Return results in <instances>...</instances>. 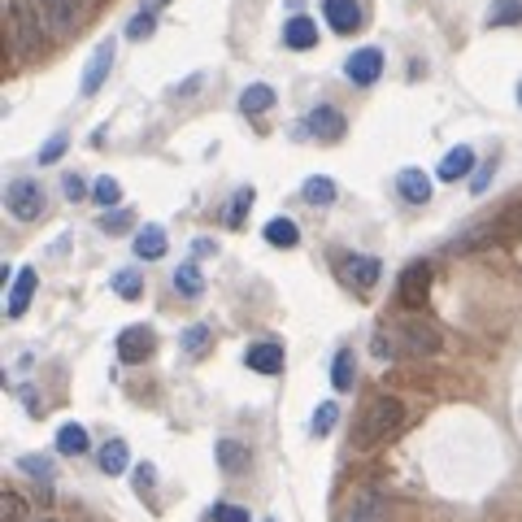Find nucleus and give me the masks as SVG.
I'll return each mask as SVG.
<instances>
[{"label": "nucleus", "instance_id": "6ab92c4d", "mask_svg": "<svg viewBox=\"0 0 522 522\" xmlns=\"http://www.w3.org/2000/svg\"><path fill=\"white\" fill-rule=\"evenodd\" d=\"M266 244H274V249H297L300 244V231L292 218H270L266 223Z\"/></svg>", "mask_w": 522, "mask_h": 522}, {"label": "nucleus", "instance_id": "6e6552de", "mask_svg": "<svg viewBox=\"0 0 522 522\" xmlns=\"http://www.w3.org/2000/svg\"><path fill=\"white\" fill-rule=\"evenodd\" d=\"M35 288H40V274L31 270V266H18L14 283H9V300H5V314H9V318H23L26 305H31V297H35Z\"/></svg>", "mask_w": 522, "mask_h": 522}, {"label": "nucleus", "instance_id": "cd10ccee", "mask_svg": "<svg viewBox=\"0 0 522 522\" xmlns=\"http://www.w3.org/2000/svg\"><path fill=\"white\" fill-rule=\"evenodd\" d=\"M174 288H179L183 297H200V292H205V274H200V266H192V261L179 266V270H174Z\"/></svg>", "mask_w": 522, "mask_h": 522}, {"label": "nucleus", "instance_id": "f03ea898", "mask_svg": "<svg viewBox=\"0 0 522 522\" xmlns=\"http://www.w3.org/2000/svg\"><path fill=\"white\" fill-rule=\"evenodd\" d=\"M9 35H14L18 57H26V61L49 49L44 26H40V9H35L31 0H9Z\"/></svg>", "mask_w": 522, "mask_h": 522}, {"label": "nucleus", "instance_id": "2f4dec72", "mask_svg": "<svg viewBox=\"0 0 522 522\" xmlns=\"http://www.w3.org/2000/svg\"><path fill=\"white\" fill-rule=\"evenodd\" d=\"M152 31H157V18H152V9H140V14L126 23V40H149Z\"/></svg>", "mask_w": 522, "mask_h": 522}, {"label": "nucleus", "instance_id": "412c9836", "mask_svg": "<svg viewBox=\"0 0 522 522\" xmlns=\"http://www.w3.org/2000/svg\"><path fill=\"white\" fill-rule=\"evenodd\" d=\"M92 448V440H87V431L78 423H66L61 431H57V453H66V457H78V453H87Z\"/></svg>", "mask_w": 522, "mask_h": 522}, {"label": "nucleus", "instance_id": "4c0bfd02", "mask_svg": "<svg viewBox=\"0 0 522 522\" xmlns=\"http://www.w3.org/2000/svg\"><path fill=\"white\" fill-rule=\"evenodd\" d=\"M18 466H23L26 474H35V479H52V466L44 462V457H23Z\"/></svg>", "mask_w": 522, "mask_h": 522}, {"label": "nucleus", "instance_id": "0eeeda50", "mask_svg": "<svg viewBox=\"0 0 522 522\" xmlns=\"http://www.w3.org/2000/svg\"><path fill=\"white\" fill-rule=\"evenodd\" d=\"M426 292H431V266H426V261H414L409 270L400 274V305H409V309H423V305H426Z\"/></svg>", "mask_w": 522, "mask_h": 522}, {"label": "nucleus", "instance_id": "ea45409f", "mask_svg": "<svg viewBox=\"0 0 522 522\" xmlns=\"http://www.w3.org/2000/svg\"><path fill=\"white\" fill-rule=\"evenodd\" d=\"M61 192H66L70 200H83L87 188H83V179H78V174H66V179H61Z\"/></svg>", "mask_w": 522, "mask_h": 522}, {"label": "nucleus", "instance_id": "393cba45", "mask_svg": "<svg viewBox=\"0 0 522 522\" xmlns=\"http://www.w3.org/2000/svg\"><path fill=\"white\" fill-rule=\"evenodd\" d=\"M488 26H522V0H492Z\"/></svg>", "mask_w": 522, "mask_h": 522}, {"label": "nucleus", "instance_id": "72a5a7b5", "mask_svg": "<svg viewBox=\"0 0 522 522\" xmlns=\"http://www.w3.org/2000/svg\"><path fill=\"white\" fill-rule=\"evenodd\" d=\"M252 209V188H244V192H235V200H231V214H226V223L240 226L244 223V214Z\"/></svg>", "mask_w": 522, "mask_h": 522}, {"label": "nucleus", "instance_id": "39448f33", "mask_svg": "<svg viewBox=\"0 0 522 522\" xmlns=\"http://www.w3.org/2000/svg\"><path fill=\"white\" fill-rule=\"evenodd\" d=\"M152 348H157V335H152L149 326H126L123 335H118V357H123L126 366H140V362H149Z\"/></svg>", "mask_w": 522, "mask_h": 522}, {"label": "nucleus", "instance_id": "e433bc0d", "mask_svg": "<svg viewBox=\"0 0 522 522\" xmlns=\"http://www.w3.org/2000/svg\"><path fill=\"white\" fill-rule=\"evenodd\" d=\"M214 522H252V518H249V509H240V505H218Z\"/></svg>", "mask_w": 522, "mask_h": 522}, {"label": "nucleus", "instance_id": "a211bd4d", "mask_svg": "<svg viewBox=\"0 0 522 522\" xmlns=\"http://www.w3.org/2000/svg\"><path fill=\"white\" fill-rule=\"evenodd\" d=\"M166 231L161 226H144L140 235H135V257H144V261H157V257H166Z\"/></svg>", "mask_w": 522, "mask_h": 522}, {"label": "nucleus", "instance_id": "58836bf2", "mask_svg": "<svg viewBox=\"0 0 522 522\" xmlns=\"http://www.w3.org/2000/svg\"><path fill=\"white\" fill-rule=\"evenodd\" d=\"M152 483H157V471H152L149 462L135 466V492H152Z\"/></svg>", "mask_w": 522, "mask_h": 522}, {"label": "nucleus", "instance_id": "ddd939ff", "mask_svg": "<svg viewBox=\"0 0 522 522\" xmlns=\"http://www.w3.org/2000/svg\"><path fill=\"white\" fill-rule=\"evenodd\" d=\"M309 131L323 135V140H340V135H344V114L331 109V105H318V109L309 114Z\"/></svg>", "mask_w": 522, "mask_h": 522}, {"label": "nucleus", "instance_id": "37998d69", "mask_svg": "<svg viewBox=\"0 0 522 522\" xmlns=\"http://www.w3.org/2000/svg\"><path fill=\"white\" fill-rule=\"evenodd\" d=\"M149 5H170V0H149Z\"/></svg>", "mask_w": 522, "mask_h": 522}, {"label": "nucleus", "instance_id": "a19ab883", "mask_svg": "<svg viewBox=\"0 0 522 522\" xmlns=\"http://www.w3.org/2000/svg\"><path fill=\"white\" fill-rule=\"evenodd\" d=\"M126 226H131V214H105V231H126Z\"/></svg>", "mask_w": 522, "mask_h": 522}, {"label": "nucleus", "instance_id": "c9c22d12", "mask_svg": "<svg viewBox=\"0 0 522 522\" xmlns=\"http://www.w3.org/2000/svg\"><path fill=\"white\" fill-rule=\"evenodd\" d=\"M61 152H66V135H52L49 144L40 149V166H52V161H57Z\"/></svg>", "mask_w": 522, "mask_h": 522}, {"label": "nucleus", "instance_id": "c03bdc74", "mask_svg": "<svg viewBox=\"0 0 522 522\" xmlns=\"http://www.w3.org/2000/svg\"><path fill=\"white\" fill-rule=\"evenodd\" d=\"M44 522H52V518H44Z\"/></svg>", "mask_w": 522, "mask_h": 522}, {"label": "nucleus", "instance_id": "9b49d317", "mask_svg": "<svg viewBox=\"0 0 522 522\" xmlns=\"http://www.w3.org/2000/svg\"><path fill=\"white\" fill-rule=\"evenodd\" d=\"M244 362H249V371L257 374H279L283 371V344L279 340H261V344H252L244 353Z\"/></svg>", "mask_w": 522, "mask_h": 522}, {"label": "nucleus", "instance_id": "f704fd0d", "mask_svg": "<svg viewBox=\"0 0 522 522\" xmlns=\"http://www.w3.org/2000/svg\"><path fill=\"white\" fill-rule=\"evenodd\" d=\"M205 340H209V326H188L183 331V348L188 353H205Z\"/></svg>", "mask_w": 522, "mask_h": 522}, {"label": "nucleus", "instance_id": "2eb2a0df", "mask_svg": "<svg viewBox=\"0 0 522 522\" xmlns=\"http://www.w3.org/2000/svg\"><path fill=\"white\" fill-rule=\"evenodd\" d=\"M474 170V149H466V144H457V149L448 152L444 161H440V179H444V183H457V179H466V174Z\"/></svg>", "mask_w": 522, "mask_h": 522}, {"label": "nucleus", "instance_id": "7c9ffc66", "mask_svg": "<svg viewBox=\"0 0 522 522\" xmlns=\"http://www.w3.org/2000/svg\"><path fill=\"white\" fill-rule=\"evenodd\" d=\"M26 514H31V505H26L18 492H5V497H0V522H26Z\"/></svg>", "mask_w": 522, "mask_h": 522}, {"label": "nucleus", "instance_id": "473e14b6", "mask_svg": "<svg viewBox=\"0 0 522 522\" xmlns=\"http://www.w3.org/2000/svg\"><path fill=\"white\" fill-rule=\"evenodd\" d=\"M335 418H340V405H335V400H323L318 414H314V435H326V431L335 426Z\"/></svg>", "mask_w": 522, "mask_h": 522}, {"label": "nucleus", "instance_id": "b1692460", "mask_svg": "<svg viewBox=\"0 0 522 522\" xmlns=\"http://www.w3.org/2000/svg\"><path fill=\"white\" fill-rule=\"evenodd\" d=\"M300 197L309 200V205H318V209H326V205L335 200V183H331L326 174H314V179H305V188H300Z\"/></svg>", "mask_w": 522, "mask_h": 522}, {"label": "nucleus", "instance_id": "aec40b11", "mask_svg": "<svg viewBox=\"0 0 522 522\" xmlns=\"http://www.w3.org/2000/svg\"><path fill=\"white\" fill-rule=\"evenodd\" d=\"M270 105H274L270 83H249V87L240 92V109H244V114H266Z\"/></svg>", "mask_w": 522, "mask_h": 522}, {"label": "nucleus", "instance_id": "4be33fe9", "mask_svg": "<svg viewBox=\"0 0 522 522\" xmlns=\"http://www.w3.org/2000/svg\"><path fill=\"white\" fill-rule=\"evenodd\" d=\"M348 522H388V500L379 497V492H366L353 505V518Z\"/></svg>", "mask_w": 522, "mask_h": 522}, {"label": "nucleus", "instance_id": "c756f323", "mask_svg": "<svg viewBox=\"0 0 522 522\" xmlns=\"http://www.w3.org/2000/svg\"><path fill=\"white\" fill-rule=\"evenodd\" d=\"M114 292L126 297V300H135L140 292H144V274H140V270H118V274H114Z\"/></svg>", "mask_w": 522, "mask_h": 522}, {"label": "nucleus", "instance_id": "f8f14e48", "mask_svg": "<svg viewBox=\"0 0 522 522\" xmlns=\"http://www.w3.org/2000/svg\"><path fill=\"white\" fill-rule=\"evenodd\" d=\"M323 14L331 31H357L362 26V9L357 0H323Z\"/></svg>", "mask_w": 522, "mask_h": 522}, {"label": "nucleus", "instance_id": "79ce46f5", "mask_svg": "<svg viewBox=\"0 0 522 522\" xmlns=\"http://www.w3.org/2000/svg\"><path fill=\"white\" fill-rule=\"evenodd\" d=\"M488 179H492V170H479L471 179V188H474V192H483V188H488Z\"/></svg>", "mask_w": 522, "mask_h": 522}, {"label": "nucleus", "instance_id": "bb28decb", "mask_svg": "<svg viewBox=\"0 0 522 522\" xmlns=\"http://www.w3.org/2000/svg\"><path fill=\"white\" fill-rule=\"evenodd\" d=\"M353 374H357V366H353V353H348V348H340V353H335V366H331V388H335V392H348V388H353Z\"/></svg>", "mask_w": 522, "mask_h": 522}, {"label": "nucleus", "instance_id": "dca6fc26", "mask_svg": "<svg viewBox=\"0 0 522 522\" xmlns=\"http://www.w3.org/2000/svg\"><path fill=\"white\" fill-rule=\"evenodd\" d=\"M379 270H383L379 257H362V252H357V257H348L344 261L348 283H357V288H374V283H379Z\"/></svg>", "mask_w": 522, "mask_h": 522}, {"label": "nucleus", "instance_id": "5701e85b", "mask_svg": "<svg viewBox=\"0 0 522 522\" xmlns=\"http://www.w3.org/2000/svg\"><path fill=\"white\" fill-rule=\"evenodd\" d=\"M218 466H223L226 474L249 471V448L235 444V440H218Z\"/></svg>", "mask_w": 522, "mask_h": 522}, {"label": "nucleus", "instance_id": "4468645a", "mask_svg": "<svg viewBox=\"0 0 522 522\" xmlns=\"http://www.w3.org/2000/svg\"><path fill=\"white\" fill-rule=\"evenodd\" d=\"M397 192L409 200V205H426V200H431V179H426L423 170H400Z\"/></svg>", "mask_w": 522, "mask_h": 522}, {"label": "nucleus", "instance_id": "c85d7f7f", "mask_svg": "<svg viewBox=\"0 0 522 522\" xmlns=\"http://www.w3.org/2000/svg\"><path fill=\"white\" fill-rule=\"evenodd\" d=\"M92 197H96V205H105V209H114V205L123 200V183L105 174V179H96V183H92Z\"/></svg>", "mask_w": 522, "mask_h": 522}, {"label": "nucleus", "instance_id": "423d86ee", "mask_svg": "<svg viewBox=\"0 0 522 522\" xmlns=\"http://www.w3.org/2000/svg\"><path fill=\"white\" fill-rule=\"evenodd\" d=\"M109 66H114V40H100L96 52L87 57V70H83V83H78V92H83V96H96L100 83L109 78Z\"/></svg>", "mask_w": 522, "mask_h": 522}, {"label": "nucleus", "instance_id": "7ed1b4c3", "mask_svg": "<svg viewBox=\"0 0 522 522\" xmlns=\"http://www.w3.org/2000/svg\"><path fill=\"white\" fill-rule=\"evenodd\" d=\"M5 205L18 223H35V218H44V188L35 179H14L5 188Z\"/></svg>", "mask_w": 522, "mask_h": 522}, {"label": "nucleus", "instance_id": "f3484780", "mask_svg": "<svg viewBox=\"0 0 522 522\" xmlns=\"http://www.w3.org/2000/svg\"><path fill=\"white\" fill-rule=\"evenodd\" d=\"M283 44H288V49H297V52L314 49V44H318V26L309 23V18H292V23L283 26Z\"/></svg>", "mask_w": 522, "mask_h": 522}, {"label": "nucleus", "instance_id": "1a4fd4ad", "mask_svg": "<svg viewBox=\"0 0 522 522\" xmlns=\"http://www.w3.org/2000/svg\"><path fill=\"white\" fill-rule=\"evenodd\" d=\"M344 75H348V83H357V87H371L374 78L383 75V52H379V49L353 52V57H348V66H344Z\"/></svg>", "mask_w": 522, "mask_h": 522}, {"label": "nucleus", "instance_id": "f257e3e1", "mask_svg": "<svg viewBox=\"0 0 522 522\" xmlns=\"http://www.w3.org/2000/svg\"><path fill=\"white\" fill-rule=\"evenodd\" d=\"M400 423H405V405L397 397H371L366 409H362V418H357V426H353V448L371 453L388 435H397Z\"/></svg>", "mask_w": 522, "mask_h": 522}, {"label": "nucleus", "instance_id": "a878e982", "mask_svg": "<svg viewBox=\"0 0 522 522\" xmlns=\"http://www.w3.org/2000/svg\"><path fill=\"white\" fill-rule=\"evenodd\" d=\"M126 462H131V453H126L123 440H109V444L100 448V471L105 474H123Z\"/></svg>", "mask_w": 522, "mask_h": 522}, {"label": "nucleus", "instance_id": "20e7f679", "mask_svg": "<svg viewBox=\"0 0 522 522\" xmlns=\"http://www.w3.org/2000/svg\"><path fill=\"white\" fill-rule=\"evenodd\" d=\"M392 335H397L405 357H431V353H440V331L431 323H423V318H405Z\"/></svg>", "mask_w": 522, "mask_h": 522}, {"label": "nucleus", "instance_id": "9d476101", "mask_svg": "<svg viewBox=\"0 0 522 522\" xmlns=\"http://www.w3.org/2000/svg\"><path fill=\"white\" fill-rule=\"evenodd\" d=\"M44 18H49L52 31L70 35V31H78V18H83V0H44Z\"/></svg>", "mask_w": 522, "mask_h": 522}]
</instances>
